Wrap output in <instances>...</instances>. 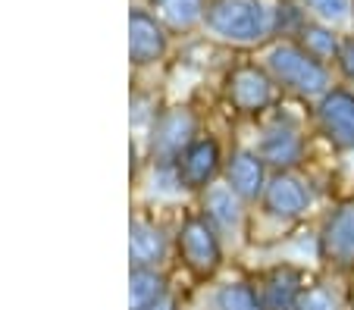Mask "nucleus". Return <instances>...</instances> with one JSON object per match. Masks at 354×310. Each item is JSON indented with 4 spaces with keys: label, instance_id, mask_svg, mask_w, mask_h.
I'll return each mask as SVG.
<instances>
[{
    "label": "nucleus",
    "instance_id": "nucleus-1",
    "mask_svg": "<svg viewBox=\"0 0 354 310\" xmlns=\"http://www.w3.org/2000/svg\"><path fill=\"white\" fill-rule=\"evenodd\" d=\"M204 26L232 44H257L276 32V13L263 0H207Z\"/></svg>",
    "mask_w": 354,
    "mask_h": 310
},
{
    "label": "nucleus",
    "instance_id": "nucleus-2",
    "mask_svg": "<svg viewBox=\"0 0 354 310\" xmlns=\"http://www.w3.org/2000/svg\"><path fill=\"white\" fill-rule=\"evenodd\" d=\"M267 72L276 85L301 97H323L329 91V72L298 41H282L267 54Z\"/></svg>",
    "mask_w": 354,
    "mask_h": 310
},
{
    "label": "nucleus",
    "instance_id": "nucleus-3",
    "mask_svg": "<svg viewBox=\"0 0 354 310\" xmlns=\"http://www.w3.org/2000/svg\"><path fill=\"white\" fill-rule=\"evenodd\" d=\"M179 254L182 263L194 273L198 279H210L216 270L223 267V244H220V232L214 229L204 213H192L182 220L179 226Z\"/></svg>",
    "mask_w": 354,
    "mask_h": 310
},
{
    "label": "nucleus",
    "instance_id": "nucleus-4",
    "mask_svg": "<svg viewBox=\"0 0 354 310\" xmlns=\"http://www.w3.org/2000/svg\"><path fill=\"white\" fill-rule=\"evenodd\" d=\"M198 138V119L192 116V110L173 107L167 113H160L151 128V154L163 166H176L185 148Z\"/></svg>",
    "mask_w": 354,
    "mask_h": 310
},
{
    "label": "nucleus",
    "instance_id": "nucleus-5",
    "mask_svg": "<svg viewBox=\"0 0 354 310\" xmlns=\"http://www.w3.org/2000/svg\"><path fill=\"white\" fill-rule=\"evenodd\" d=\"M223 151L220 142L210 135H198L185 148V154L176 160V182L188 191H207L216 182V175L223 173Z\"/></svg>",
    "mask_w": 354,
    "mask_h": 310
},
{
    "label": "nucleus",
    "instance_id": "nucleus-6",
    "mask_svg": "<svg viewBox=\"0 0 354 310\" xmlns=\"http://www.w3.org/2000/svg\"><path fill=\"white\" fill-rule=\"evenodd\" d=\"M317 122L335 151H354V91L329 88L317 104Z\"/></svg>",
    "mask_w": 354,
    "mask_h": 310
},
{
    "label": "nucleus",
    "instance_id": "nucleus-7",
    "mask_svg": "<svg viewBox=\"0 0 354 310\" xmlns=\"http://www.w3.org/2000/svg\"><path fill=\"white\" fill-rule=\"evenodd\" d=\"M273 75L261 66H235L226 79V95L229 104H232L239 113H261V110L270 107L273 101Z\"/></svg>",
    "mask_w": 354,
    "mask_h": 310
},
{
    "label": "nucleus",
    "instance_id": "nucleus-8",
    "mask_svg": "<svg viewBox=\"0 0 354 310\" xmlns=\"http://www.w3.org/2000/svg\"><path fill=\"white\" fill-rule=\"evenodd\" d=\"M261 207L267 216L288 223V220H298V216L308 213L310 191L295 173H270V182H267V188H263Z\"/></svg>",
    "mask_w": 354,
    "mask_h": 310
},
{
    "label": "nucleus",
    "instance_id": "nucleus-9",
    "mask_svg": "<svg viewBox=\"0 0 354 310\" xmlns=\"http://www.w3.org/2000/svg\"><path fill=\"white\" fill-rule=\"evenodd\" d=\"M320 257L342 273L354 270V204L333 210L320 232Z\"/></svg>",
    "mask_w": 354,
    "mask_h": 310
},
{
    "label": "nucleus",
    "instance_id": "nucleus-10",
    "mask_svg": "<svg viewBox=\"0 0 354 310\" xmlns=\"http://www.w3.org/2000/svg\"><path fill=\"white\" fill-rule=\"evenodd\" d=\"M223 179L226 185L241 197L245 204L263 197V188L270 182V166L263 163V157L257 151H232V157L223 166Z\"/></svg>",
    "mask_w": 354,
    "mask_h": 310
},
{
    "label": "nucleus",
    "instance_id": "nucleus-11",
    "mask_svg": "<svg viewBox=\"0 0 354 310\" xmlns=\"http://www.w3.org/2000/svg\"><path fill=\"white\" fill-rule=\"evenodd\" d=\"M167 44V28L157 16H151L147 10H132L129 13V57H132V66H151V63L163 60Z\"/></svg>",
    "mask_w": 354,
    "mask_h": 310
},
{
    "label": "nucleus",
    "instance_id": "nucleus-12",
    "mask_svg": "<svg viewBox=\"0 0 354 310\" xmlns=\"http://www.w3.org/2000/svg\"><path fill=\"white\" fill-rule=\"evenodd\" d=\"M257 154L263 157V163L273 173H292L304 160V138L292 126H273L263 132L261 144H257Z\"/></svg>",
    "mask_w": 354,
    "mask_h": 310
},
{
    "label": "nucleus",
    "instance_id": "nucleus-13",
    "mask_svg": "<svg viewBox=\"0 0 354 310\" xmlns=\"http://www.w3.org/2000/svg\"><path fill=\"white\" fill-rule=\"evenodd\" d=\"M167 235L157 223L145 220V216H132L129 220V260L132 267H160L167 260Z\"/></svg>",
    "mask_w": 354,
    "mask_h": 310
},
{
    "label": "nucleus",
    "instance_id": "nucleus-14",
    "mask_svg": "<svg viewBox=\"0 0 354 310\" xmlns=\"http://www.w3.org/2000/svg\"><path fill=\"white\" fill-rule=\"evenodd\" d=\"M257 291H261L263 310H295L308 285L295 267H276L263 276V285Z\"/></svg>",
    "mask_w": 354,
    "mask_h": 310
},
{
    "label": "nucleus",
    "instance_id": "nucleus-15",
    "mask_svg": "<svg viewBox=\"0 0 354 310\" xmlns=\"http://www.w3.org/2000/svg\"><path fill=\"white\" fill-rule=\"evenodd\" d=\"M245 201L229 188L226 182L223 185H210L204 191V216L214 223L216 232H239L241 216H245Z\"/></svg>",
    "mask_w": 354,
    "mask_h": 310
},
{
    "label": "nucleus",
    "instance_id": "nucleus-16",
    "mask_svg": "<svg viewBox=\"0 0 354 310\" xmlns=\"http://www.w3.org/2000/svg\"><path fill=\"white\" fill-rule=\"evenodd\" d=\"M167 295V279L157 267H132L129 270V310H147Z\"/></svg>",
    "mask_w": 354,
    "mask_h": 310
},
{
    "label": "nucleus",
    "instance_id": "nucleus-17",
    "mask_svg": "<svg viewBox=\"0 0 354 310\" xmlns=\"http://www.w3.org/2000/svg\"><path fill=\"white\" fill-rule=\"evenodd\" d=\"M154 10L163 26H169L173 32H188L204 19L207 0H154Z\"/></svg>",
    "mask_w": 354,
    "mask_h": 310
},
{
    "label": "nucleus",
    "instance_id": "nucleus-18",
    "mask_svg": "<svg viewBox=\"0 0 354 310\" xmlns=\"http://www.w3.org/2000/svg\"><path fill=\"white\" fill-rule=\"evenodd\" d=\"M210 310H263L261 291L254 289L251 282H223L216 285L214 298H210Z\"/></svg>",
    "mask_w": 354,
    "mask_h": 310
},
{
    "label": "nucleus",
    "instance_id": "nucleus-19",
    "mask_svg": "<svg viewBox=\"0 0 354 310\" xmlns=\"http://www.w3.org/2000/svg\"><path fill=\"white\" fill-rule=\"evenodd\" d=\"M298 44L320 63L329 60V57H339V48H342V41L333 35V28L314 26V22H304V28L298 32Z\"/></svg>",
    "mask_w": 354,
    "mask_h": 310
},
{
    "label": "nucleus",
    "instance_id": "nucleus-20",
    "mask_svg": "<svg viewBox=\"0 0 354 310\" xmlns=\"http://www.w3.org/2000/svg\"><path fill=\"white\" fill-rule=\"evenodd\" d=\"M295 310H339V301H335V295L326 285H310V289L301 295Z\"/></svg>",
    "mask_w": 354,
    "mask_h": 310
},
{
    "label": "nucleus",
    "instance_id": "nucleus-21",
    "mask_svg": "<svg viewBox=\"0 0 354 310\" xmlns=\"http://www.w3.org/2000/svg\"><path fill=\"white\" fill-rule=\"evenodd\" d=\"M304 3L326 22H342L351 16V0H304Z\"/></svg>",
    "mask_w": 354,
    "mask_h": 310
},
{
    "label": "nucleus",
    "instance_id": "nucleus-22",
    "mask_svg": "<svg viewBox=\"0 0 354 310\" xmlns=\"http://www.w3.org/2000/svg\"><path fill=\"white\" fill-rule=\"evenodd\" d=\"M339 66H342V72H345V79L354 85V38H345L342 41V48H339Z\"/></svg>",
    "mask_w": 354,
    "mask_h": 310
},
{
    "label": "nucleus",
    "instance_id": "nucleus-23",
    "mask_svg": "<svg viewBox=\"0 0 354 310\" xmlns=\"http://www.w3.org/2000/svg\"><path fill=\"white\" fill-rule=\"evenodd\" d=\"M147 310H179V301H176V295L169 291L167 298H160V301H157L154 307H147Z\"/></svg>",
    "mask_w": 354,
    "mask_h": 310
},
{
    "label": "nucleus",
    "instance_id": "nucleus-24",
    "mask_svg": "<svg viewBox=\"0 0 354 310\" xmlns=\"http://www.w3.org/2000/svg\"><path fill=\"white\" fill-rule=\"evenodd\" d=\"M351 19H354V0H351Z\"/></svg>",
    "mask_w": 354,
    "mask_h": 310
}]
</instances>
